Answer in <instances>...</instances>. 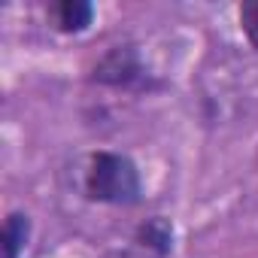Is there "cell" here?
I'll return each instance as SVG.
<instances>
[{
  "mask_svg": "<svg viewBox=\"0 0 258 258\" xmlns=\"http://www.w3.org/2000/svg\"><path fill=\"white\" fill-rule=\"evenodd\" d=\"M240 31L246 34L249 46L258 49V0H249L240 7Z\"/></svg>",
  "mask_w": 258,
  "mask_h": 258,
  "instance_id": "obj_6",
  "label": "cell"
},
{
  "mask_svg": "<svg viewBox=\"0 0 258 258\" xmlns=\"http://www.w3.org/2000/svg\"><path fill=\"white\" fill-rule=\"evenodd\" d=\"M31 240V216L13 210L4 222V258H22Z\"/></svg>",
  "mask_w": 258,
  "mask_h": 258,
  "instance_id": "obj_5",
  "label": "cell"
},
{
  "mask_svg": "<svg viewBox=\"0 0 258 258\" xmlns=\"http://www.w3.org/2000/svg\"><path fill=\"white\" fill-rule=\"evenodd\" d=\"M137 243L143 246V249H152L155 255H170V249H173V225H170V219H164V216H152V219H146L140 228H137Z\"/></svg>",
  "mask_w": 258,
  "mask_h": 258,
  "instance_id": "obj_4",
  "label": "cell"
},
{
  "mask_svg": "<svg viewBox=\"0 0 258 258\" xmlns=\"http://www.w3.org/2000/svg\"><path fill=\"white\" fill-rule=\"evenodd\" d=\"M82 191L94 204H109V207H134L143 201V179L137 164L121 155V152H91Z\"/></svg>",
  "mask_w": 258,
  "mask_h": 258,
  "instance_id": "obj_1",
  "label": "cell"
},
{
  "mask_svg": "<svg viewBox=\"0 0 258 258\" xmlns=\"http://www.w3.org/2000/svg\"><path fill=\"white\" fill-rule=\"evenodd\" d=\"M91 79L109 88H152V73L146 70L140 52L134 46H112L100 55V61L91 70Z\"/></svg>",
  "mask_w": 258,
  "mask_h": 258,
  "instance_id": "obj_2",
  "label": "cell"
},
{
  "mask_svg": "<svg viewBox=\"0 0 258 258\" xmlns=\"http://www.w3.org/2000/svg\"><path fill=\"white\" fill-rule=\"evenodd\" d=\"M52 16L61 34H82L94 22V7L88 0H61V4H55Z\"/></svg>",
  "mask_w": 258,
  "mask_h": 258,
  "instance_id": "obj_3",
  "label": "cell"
}]
</instances>
